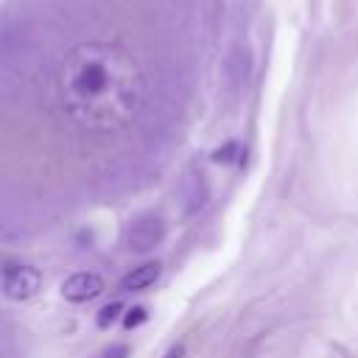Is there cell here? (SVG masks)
<instances>
[{
  "label": "cell",
  "instance_id": "obj_10",
  "mask_svg": "<svg viewBox=\"0 0 358 358\" xmlns=\"http://www.w3.org/2000/svg\"><path fill=\"white\" fill-rule=\"evenodd\" d=\"M145 319H148V310H145L143 305L129 308V310H126V316H123V327H126V330H134V327H140Z\"/></svg>",
  "mask_w": 358,
  "mask_h": 358
},
{
  "label": "cell",
  "instance_id": "obj_11",
  "mask_svg": "<svg viewBox=\"0 0 358 358\" xmlns=\"http://www.w3.org/2000/svg\"><path fill=\"white\" fill-rule=\"evenodd\" d=\"M101 358H129V347L126 344H112L101 352Z\"/></svg>",
  "mask_w": 358,
  "mask_h": 358
},
{
  "label": "cell",
  "instance_id": "obj_12",
  "mask_svg": "<svg viewBox=\"0 0 358 358\" xmlns=\"http://www.w3.org/2000/svg\"><path fill=\"white\" fill-rule=\"evenodd\" d=\"M182 355H185V344H173L162 358H182Z\"/></svg>",
  "mask_w": 358,
  "mask_h": 358
},
{
  "label": "cell",
  "instance_id": "obj_4",
  "mask_svg": "<svg viewBox=\"0 0 358 358\" xmlns=\"http://www.w3.org/2000/svg\"><path fill=\"white\" fill-rule=\"evenodd\" d=\"M176 193H179L182 215H185V218H193V215H199V213L204 210L207 199H210V187H207V179H204V173H201L199 168H190V171H185V176L179 179V187H176Z\"/></svg>",
  "mask_w": 358,
  "mask_h": 358
},
{
  "label": "cell",
  "instance_id": "obj_7",
  "mask_svg": "<svg viewBox=\"0 0 358 358\" xmlns=\"http://www.w3.org/2000/svg\"><path fill=\"white\" fill-rule=\"evenodd\" d=\"M159 271H162V266L154 263V260H148V263L131 268V271L120 280V288L129 291V294H134V291H145V288H151V285L159 280Z\"/></svg>",
  "mask_w": 358,
  "mask_h": 358
},
{
  "label": "cell",
  "instance_id": "obj_6",
  "mask_svg": "<svg viewBox=\"0 0 358 358\" xmlns=\"http://www.w3.org/2000/svg\"><path fill=\"white\" fill-rule=\"evenodd\" d=\"M252 76V53L243 45H235L224 59V78L232 92H243Z\"/></svg>",
  "mask_w": 358,
  "mask_h": 358
},
{
  "label": "cell",
  "instance_id": "obj_2",
  "mask_svg": "<svg viewBox=\"0 0 358 358\" xmlns=\"http://www.w3.org/2000/svg\"><path fill=\"white\" fill-rule=\"evenodd\" d=\"M162 238H165V224H162V218L157 213H145V215L134 218L129 224V232H126L129 249L131 252H140V255L157 249L162 243Z\"/></svg>",
  "mask_w": 358,
  "mask_h": 358
},
{
  "label": "cell",
  "instance_id": "obj_3",
  "mask_svg": "<svg viewBox=\"0 0 358 358\" xmlns=\"http://www.w3.org/2000/svg\"><path fill=\"white\" fill-rule=\"evenodd\" d=\"M3 291L8 299L28 302L42 291V271L34 266H8L3 274Z\"/></svg>",
  "mask_w": 358,
  "mask_h": 358
},
{
  "label": "cell",
  "instance_id": "obj_9",
  "mask_svg": "<svg viewBox=\"0 0 358 358\" xmlns=\"http://www.w3.org/2000/svg\"><path fill=\"white\" fill-rule=\"evenodd\" d=\"M238 151H241V145L235 143V140H227L221 148H215L213 151V162H224V165H229V162H235V157H238Z\"/></svg>",
  "mask_w": 358,
  "mask_h": 358
},
{
  "label": "cell",
  "instance_id": "obj_5",
  "mask_svg": "<svg viewBox=\"0 0 358 358\" xmlns=\"http://www.w3.org/2000/svg\"><path fill=\"white\" fill-rule=\"evenodd\" d=\"M103 288H106V282H103L101 274H95V271H76V274H70L62 282V296L67 302L78 305V302H90V299L101 296Z\"/></svg>",
  "mask_w": 358,
  "mask_h": 358
},
{
  "label": "cell",
  "instance_id": "obj_1",
  "mask_svg": "<svg viewBox=\"0 0 358 358\" xmlns=\"http://www.w3.org/2000/svg\"><path fill=\"white\" fill-rule=\"evenodd\" d=\"M109 67L103 59H81L70 84H73V92L78 98H98L109 90Z\"/></svg>",
  "mask_w": 358,
  "mask_h": 358
},
{
  "label": "cell",
  "instance_id": "obj_8",
  "mask_svg": "<svg viewBox=\"0 0 358 358\" xmlns=\"http://www.w3.org/2000/svg\"><path fill=\"white\" fill-rule=\"evenodd\" d=\"M120 310H123V305H120V302H109V305H103V308L98 310V316H95V324H98L101 330H106V327H112V324L117 322V316H120Z\"/></svg>",
  "mask_w": 358,
  "mask_h": 358
}]
</instances>
